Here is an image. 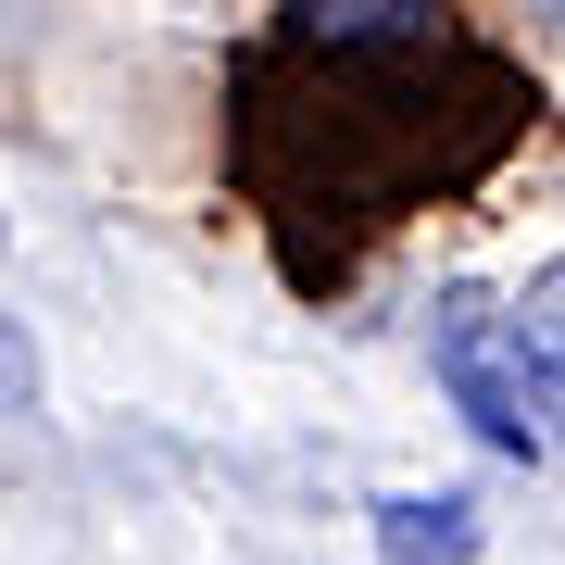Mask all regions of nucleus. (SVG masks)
<instances>
[{
	"label": "nucleus",
	"mask_w": 565,
	"mask_h": 565,
	"mask_svg": "<svg viewBox=\"0 0 565 565\" xmlns=\"http://www.w3.org/2000/svg\"><path fill=\"white\" fill-rule=\"evenodd\" d=\"M427 377L452 390V415L478 427L490 452H515V465H553L565 452L553 390H541V364H527L515 315L490 302V289H440V315H427Z\"/></svg>",
	"instance_id": "1"
},
{
	"label": "nucleus",
	"mask_w": 565,
	"mask_h": 565,
	"mask_svg": "<svg viewBox=\"0 0 565 565\" xmlns=\"http://www.w3.org/2000/svg\"><path fill=\"white\" fill-rule=\"evenodd\" d=\"M377 553L390 565H465L478 553V503H465V490H403V503H377Z\"/></svg>",
	"instance_id": "2"
},
{
	"label": "nucleus",
	"mask_w": 565,
	"mask_h": 565,
	"mask_svg": "<svg viewBox=\"0 0 565 565\" xmlns=\"http://www.w3.org/2000/svg\"><path fill=\"white\" fill-rule=\"evenodd\" d=\"M515 340H527V364H541V390H553V427H565V252L541 264V277H527Z\"/></svg>",
	"instance_id": "3"
},
{
	"label": "nucleus",
	"mask_w": 565,
	"mask_h": 565,
	"mask_svg": "<svg viewBox=\"0 0 565 565\" xmlns=\"http://www.w3.org/2000/svg\"><path fill=\"white\" fill-rule=\"evenodd\" d=\"M25 390H39V352H25L13 315H0V403H25Z\"/></svg>",
	"instance_id": "4"
}]
</instances>
